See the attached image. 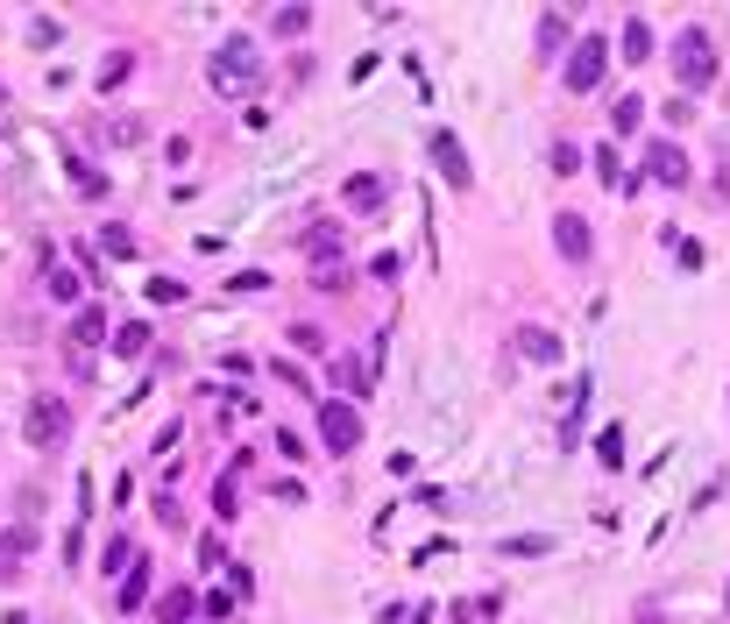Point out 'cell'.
Here are the masks:
<instances>
[{
  "label": "cell",
  "mask_w": 730,
  "mask_h": 624,
  "mask_svg": "<svg viewBox=\"0 0 730 624\" xmlns=\"http://www.w3.org/2000/svg\"><path fill=\"white\" fill-rule=\"evenodd\" d=\"M128 561H135V546H128V539H114V546H107V561H100V568H107V575H121Z\"/></svg>",
  "instance_id": "26"
},
{
  "label": "cell",
  "mask_w": 730,
  "mask_h": 624,
  "mask_svg": "<svg viewBox=\"0 0 730 624\" xmlns=\"http://www.w3.org/2000/svg\"><path fill=\"white\" fill-rule=\"evenodd\" d=\"M348 206H383V178H376V171L348 178Z\"/></svg>",
  "instance_id": "16"
},
{
  "label": "cell",
  "mask_w": 730,
  "mask_h": 624,
  "mask_svg": "<svg viewBox=\"0 0 730 624\" xmlns=\"http://www.w3.org/2000/svg\"><path fill=\"white\" fill-rule=\"evenodd\" d=\"M567 29H575V15H567V8H546V15H539V57H560Z\"/></svg>",
  "instance_id": "11"
},
{
  "label": "cell",
  "mask_w": 730,
  "mask_h": 624,
  "mask_svg": "<svg viewBox=\"0 0 730 624\" xmlns=\"http://www.w3.org/2000/svg\"><path fill=\"white\" fill-rule=\"evenodd\" d=\"M128 71H135V57H128V50H114V57L100 64V86L114 93V86H121V78H128Z\"/></svg>",
  "instance_id": "20"
},
{
  "label": "cell",
  "mask_w": 730,
  "mask_h": 624,
  "mask_svg": "<svg viewBox=\"0 0 730 624\" xmlns=\"http://www.w3.org/2000/svg\"><path fill=\"white\" fill-rule=\"evenodd\" d=\"M617 57H624V64H645V57H653V29H645L638 15L624 22V43H617Z\"/></svg>",
  "instance_id": "12"
},
{
  "label": "cell",
  "mask_w": 730,
  "mask_h": 624,
  "mask_svg": "<svg viewBox=\"0 0 730 624\" xmlns=\"http://www.w3.org/2000/svg\"><path fill=\"white\" fill-rule=\"evenodd\" d=\"M518 348H525L532 362H560V341H553L546 327H525V341H518Z\"/></svg>",
  "instance_id": "17"
},
{
  "label": "cell",
  "mask_w": 730,
  "mask_h": 624,
  "mask_svg": "<svg viewBox=\"0 0 730 624\" xmlns=\"http://www.w3.org/2000/svg\"><path fill=\"white\" fill-rule=\"evenodd\" d=\"M674 78H681V93H702L709 78H716V50H709L702 29H688V36L674 43Z\"/></svg>",
  "instance_id": "4"
},
{
  "label": "cell",
  "mask_w": 730,
  "mask_h": 624,
  "mask_svg": "<svg viewBox=\"0 0 730 624\" xmlns=\"http://www.w3.org/2000/svg\"><path fill=\"white\" fill-rule=\"evenodd\" d=\"M553 249H560L567 263H589V256H596V227H589L582 213H553Z\"/></svg>",
  "instance_id": "7"
},
{
  "label": "cell",
  "mask_w": 730,
  "mask_h": 624,
  "mask_svg": "<svg viewBox=\"0 0 730 624\" xmlns=\"http://www.w3.org/2000/svg\"><path fill=\"white\" fill-rule=\"evenodd\" d=\"M312 29V8H277L270 15V36H305Z\"/></svg>",
  "instance_id": "15"
},
{
  "label": "cell",
  "mask_w": 730,
  "mask_h": 624,
  "mask_svg": "<svg viewBox=\"0 0 730 624\" xmlns=\"http://www.w3.org/2000/svg\"><path fill=\"white\" fill-rule=\"evenodd\" d=\"M426 149H433V164H440V178H447L454 192H468V185H475V171H468V149H461V135L433 128V135H426Z\"/></svg>",
  "instance_id": "6"
},
{
  "label": "cell",
  "mask_w": 730,
  "mask_h": 624,
  "mask_svg": "<svg viewBox=\"0 0 730 624\" xmlns=\"http://www.w3.org/2000/svg\"><path fill=\"white\" fill-rule=\"evenodd\" d=\"M71 341H78V348L107 341V312H100V305H86V312H78V320H71Z\"/></svg>",
  "instance_id": "14"
},
{
  "label": "cell",
  "mask_w": 730,
  "mask_h": 624,
  "mask_svg": "<svg viewBox=\"0 0 730 624\" xmlns=\"http://www.w3.org/2000/svg\"><path fill=\"white\" fill-rule=\"evenodd\" d=\"M603 64H610V43H603V36L575 43V57H567V71H560V86H567V93H596V86H603Z\"/></svg>",
  "instance_id": "5"
},
{
  "label": "cell",
  "mask_w": 730,
  "mask_h": 624,
  "mask_svg": "<svg viewBox=\"0 0 730 624\" xmlns=\"http://www.w3.org/2000/svg\"><path fill=\"white\" fill-rule=\"evenodd\" d=\"M426 617H433V610H390L383 624H426Z\"/></svg>",
  "instance_id": "28"
},
{
  "label": "cell",
  "mask_w": 730,
  "mask_h": 624,
  "mask_svg": "<svg viewBox=\"0 0 730 624\" xmlns=\"http://www.w3.org/2000/svg\"><path fill=\"white\" fill-rule=\"evenodd\" d=\"M149 298H164V305H178V298H185V284H178V277H149Z\"/></svg>",
  "instance_id": "27"
},
{
  "label": "cell",
  "mask_w": 730,
  "mask_h": 624,
  "mask_svg": "<svg viewBox=\"0 0 730 624\" xmlns=\"http://www.w3.org/2000/svg\"><path fill=\"white\" fill-rule=\"evenodd\" d=\"M645 178H660V185H688V156L674 142H653L645 149Z\"/></svg>",
  "instance_id": "8"
},
{
  "label": "cell",
  "mask_w": 730,
  "mask_h": 624,
  "mask_svg": "<svg viewBox=\"0 0 730 624\" xmlns=\"http://www.w3.org/2000/svg\"><path fill=\"white\" fill-rule=\"evenodd\" d=\"M142 596H149V561H142V568H128V589H121V610H142Z\"/></svg>",
  "instance_id": "19"
},
{
  "label": "cell",
  "mask_w": 730,
  "mask_h": 624,
  "mask_svg": "<svg viewBox=\"0 0 730 624\" xmlns=\"http://www.w3.org/2000/svg\"><path fill=\"white\" fill-rule=\"evenodd\" d=\"M256 78H263V50H256L249 36H227V43L213 50V86H220V93H249Z\"/></svg>",
  "instance_id": "1"
},
{
  "label": "cell",
  "mask_w": 730,
  "mask_h": 624,
  "mask_svg": "<svg viewBox=\"0 0 730 624\" xmlns=\"http://www.w3.org/2000/svg\"><path fill=\"white\" fill-rule=\"evenodd\" d=\"M319 440H327V454H355L362 447V412L348 398H319Z\"/></svg>",
  "instance_id": "3"
},
{
  "label": "cell",
  "mask_w": 730,
  "mask_h": 624,
  "mask_svg": "<svg viewBox=\"0 0 730 624\" xmlns=\"http://www.w3.org/2000/svg\"><path fill=\"white\" fill-rule=\"evenodd\" d=\"M291 348L298 355H327V334H319V327H291Z\"/></svg>",
  "instance_id": "22"
},
{
  "label": "cell",
  "mask_w": 730,
  "mask_h": 624,
  "mask_svg": "<svg viewBox=\"0 0 730 624\" xmlns=\"http://www.w3.org/2000/svg\"><path fill=\"white\" fill-rule=\"evenodd\" d=\"M553 171L575 178V171H582V149H575V142H553Z\"/></svg>",
  "instance_id": "23"
},
{
  "label": "cell",
  "mask_w": 730,
  "mask_h": 624,
  "mask_svg": "<svg viewBox=\"0 0 730 624\" xmlns=\"http://www.w3.org/2000/svg\"><path fill=\"white\" fill-rule=\"evenodd\" d=\"M114 348H121V355H142V348H149V327H142V320H135V327H121V334H114Z\"/></svg>",
  "instance_id": "25"
},
{
  "label": "cell",
  "mask_w": 730,
  "mask_h": 624,
  "mask_svg": "<svg viewBox=\"0 0 730 624\" xmlns=\"http://www.w3.org/2000/svg\"><path fill=\"white\" fill-rule=\"evenodd\" d=\"M504 554H553L546 532H525V539H504Z\"/></svg>",
  "instance_id": "24"
},
{
  "label": "cell",
  "mask_w": 730,
  "mask_h": 624,
  "mask_svg": "<svg viewBox=\"0 0 730 624\" xmlns=\"http://www.w3.org/2000/svg\"><path fill=\"white\" fill-rule=\"evenodd\" d=\"M723 610H730V589H723Z\"/></svg>",
  "instance_id": "29"
},
{
  "label": "cell",
  "mask_w": 730,
  "mask_h": 624,
  "mask_svg": "<svg viewBox=\"0 0 730 624\" xmlns=\"http://www.w3.org/2000/svg\"><path fill=\"white\" fill-rule=\"evenodd\" d=\"M192 610H199V589H171L164 603H156V624H185Z\"/></svg>",
  "instance_id": "13"
},
{
  "label": "cell",
  "mask_w": 730,
  "mask_h": 624,
  "mask_svg": "<svg viewBox=\"0 0 730 624\" xmlns=\"http://www.w3.org/2000/svg\"><path fill=\"white\" fill-rule=\"evenodd\" d=\"M341 242H348V234H341V220H319V227H305V256H312V263H334V256H341Z\"/></svg>",
  "instance_id": "9"
},
{
  "label": "cell",
  "mask_w": 730,
  "mask_h": 624,
  "mask_svg": "<svg viewBox=\"0 0 730 624\" xmlns=\"http://www.w3.org/2000/svg\"><path fill=\"white\" fill-rule=\"evenodd\" d=\"M596 461H603V468H617V461H624V433H617V426H603V440H596Z\"/></svg>",
  "instance_id": "21"
},
{
  "label": "cell",
  "mask_w": 730,
  "mask_h": 624,
  "mask_svg": "<svg viewBox=\"0 0 730 624\" xmlns=\"http://www.w3.org/2000/svg\"><path fill=\"white\" fill-rule=\"evenodd\" d=\"M22 433H29V447H64V433H71V405L57 398V390H36L29 398V412H22Z\"/></svg>",
  "instance_id": "2"
},
{
  "label": "cell",
  "mask_w": 730,
  "mask_h": 624,
  "mask_svg": "<svg viewBox=\"0 0 730 624\" xmlns=\"http://www.w3.org/2000/svg\"><path fill=\"white\" fill-rule=\"evenodd\" d=\"M610 121H617V135H631V128L645 121V100H638V93H624V100L610 107Z\"/></svg>",
  "instance_id": "18"
},
{
  "label": "cell",
  "mask_w": 730,
  "mask_h": 624,
  "mask_svg": "<svg viewBox=\"0 0 730 624\" xmlns=\"http://www.w3.org/2000/svg\"><path fill=\"white\" fill-rule=\"evenodd\" d=\"M334 383H341L348 405H362V398H369V362H362V355H341V362H334Z\"/></svg>",
  "instance_id": "10"
}]
</instances>
